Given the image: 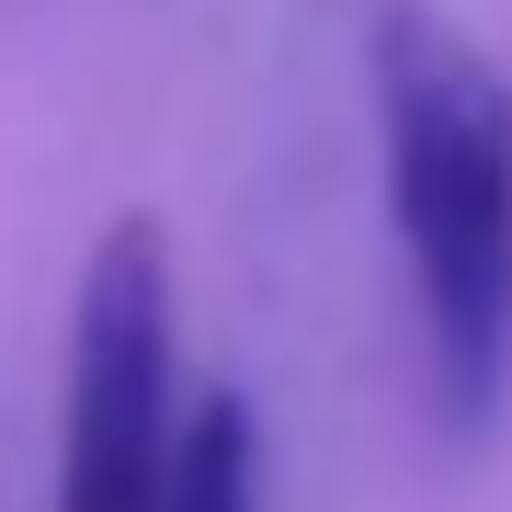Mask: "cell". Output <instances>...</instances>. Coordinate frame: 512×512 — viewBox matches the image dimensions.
Here are the masks:
<instances>
[{"instance_id":"6da1fadb","label":"cell","mask_w":512,"mask_h":512,"mask_svg":"<svg viewBox=\"0 0 512 512\" xmlns=\"http://www.w3.org/2000/svg\"><path fill=\"white\" fill-rule=\"evenodd\" d=\"M365 92L433 410L456 444H478L512 410V69L444 0H376Z\"/></svg>"},{"instance_id":"7a4b0ae2","label":"cell","mask_w":512,"mask_h":512,"mask_svg":"<svg viewBox=\"0 0 512 512\" xmlns=\"http://www.w3.org/2000/svg\"><path fill=\"white\" fill-rule=\"evenodd\" d=\"M183 421L171 365V239L160 217H114L80 262L69 308V433H57V512H160V456Z\"/></svg>"},{"instance_id":"3957f363","label":"cell","mask_w":512,"mask_h":512,"mask_svg":"<svg viewBox=\"0 0 512 512\" xmlns=\"http://www.w3.org/2000/svg\"><path fill=\"white\" fill-rule=\"evenodd\" d=\"M160 512H262V421L239 387L183 399L171 456H160Z\"/></svg>"}]
</instances>
